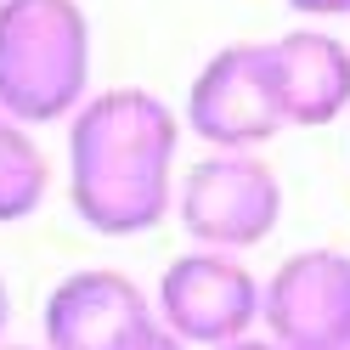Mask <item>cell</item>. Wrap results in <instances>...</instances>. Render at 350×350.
Instances as JSON below:
<instances>
[{
    "instance_id": "obj_11",
    "label": "cell",
    "mask_w": 350,
    "mask_h": 350,
    "mask_svg": "<svg viewBox=\"0 0 350 350\" xmlns=\"http://www.w3.org/2000/svg\"><path fill=\"white\" fill-rule=\"evenodd\" d=\"M299 17H311V23H327V17H350V0H288Z\"/></svg>"
},
{
    "instance_id": "obj_2",
    "label": "cell",
    "mask_w": 350,
    "mask_h": 350,
    "mask_svg": "<svg viewBox=\"0 0 350 350\" xmlns=\"http://www.w3.org/2000/svg\"><path fill=\"white\" fill-rule=\"evenodd\" d=\"M91 17L79 0H0V113L68 124L91 96Z\"/></svg>"
},
{
    "instance_id": "obj_15",
    "label": "cell",
    "mask_w": 350,
    "mask_h": 350,
    "mask_svg": "<svg viewBox=\"0 0 350 350\" xmlns=\"http://www.w3.org/2000/svg\"><path fill=\"white\" fill-rule=\"evenodd\" d=\"M345 350H350V345H345Z\"/></svg>"
},
{
    "instance_id": "obj_3",
    "label": "cell",
    "mask_w": 350,
    "mask_h": 350,
    "mask_svg": "<svg viewBox=\"0 0 350 350\" xmlns=\"http://www.w3.org/2000/svg\"><path fill=\"white\" fill-rule=\"evenodd\" d=\"M175 221L192 249H260L282 226V181L260 152H204L175 181Z\"/></svg>"
},
{
    "instance_id": "obj_8",
    "label": "cell",
    "mask_w": 350,
    "mask_h": 350,
    "mask_svg": "<svg viewBox=\"0 0 350 350\" xmlns=\"http://www.w3.org/2000/svg\"><path fill=\"white\" fill-rule=\"evenodd\" d=\"M266 46L288 130H322L350 107V40H339L322 23H305Z\"/></svg>"
},
{
    "instance_id": "obj_12",
    "label": "cell",
    "mask_w": 350,
    "mask_h": 350,
    "mask_svg": "<svg viewBox=\"0 0 350 350\" xmlns=\"http://www.w3.org/2000/svg\"><path fill=\"white\" fill-rule=\"evenodd\" d=\"M226 350H288V345H277L271 334H249V339H237V345H226Z\"/></svg>"
},
{
    "instance_id": "obj_5",
    "label": "cell",
    "mask_w": 350,
    "mask_h": 350,
    "mask_svg": "<svg viewBox=\"0 0 350 350\" xmlns=\"http://www.w3.org/2000/svg\"><path fill=\"white\" fill-rule=\"evenodd\" d=\"M260 288H266V277H254L243 254L187 249L164 266L152 311L192 350H226L260 327Z\"/></svg>"
},
{
    "instance_id": "obj_13",
    "label": "cell",
    "mask_w": 350,
    "mask_h": 350,
    "mask_svg": "<svg viewBox=\"0 0 350 350\" xmlns=\"http://www.w3.org/2000/svg\"><path fill=\"white\" fill-rule=\"evenodd\" d=\"M6 327H12V288H6V277H0V345H6Z\"/></svg>"
},
{
    "instance_id": "obj_14",
    "label": "cell",
    "mask_w": 350,
    "mask_h": 350,
    "mask_svg": "<svg viewBox=\"0 0 350 350\" xmlns=\"http://www.w3.org/2000/svg\"><path fill=\"white\" fill-rule=\"evenodd\" d=\"M0 350H46V345H12V339H6V345H0Z\"/></svg>"
},
{
    "instance_id": "obj_4",
    "label": "cell",
    "mask_w": 350,
    "mask_h": 350,
    "mask_svg": "<svg viewBox=\"0 0 350 350\" xmlns=\"http://www.w3.org/2000/svg\"><path fill=\"white\" fill-rule=\"evenodd\" d=\"M181 124L209 152H260L271 136H282L288 119H282L266 40H232L215 51L187 85Z\"/></svg>"
},
{
    "instance_id": "obj_6",
    "label": "cell",
    "mask_w": 350,
    "mask_h": 350,
    "mask_svg": "<svg viewBox=\"0 0 350 350\" xmlns=\"http://www.w3.org/2000/svg\"><path fill=\"white\" fill-rule=\"evenodd\" d=\"M260 327L288 350H345L350 345V254L294 249L260 288Z\"/></svg>"
},
{
    "instance_id": "obj_10",
    "label": "cell",
    "mask_w": 350,
    "mask_h": 350,
    "mask_svg": "<svg viewBox=\"0 0 350 350\" xmlns=\"http://www.w3.org/2000/svg\"><path fill=\"white\" fill-rule=\"evenodd\" d=\"M124 350H192V345H187V339H175L164 322H152V327H142V334L130 339Z\"/></svg>"
},
{
    "instance_id": "obj_1",
    "label": "cell",
    "mask_w": 350,
    "mask_h": 350,
    "mask_svg": "<svg viewBox=\"0 0 350 350\" xmlns=\"http://www.w3.org/2000/svg\"><path fill=\"white\" fill-rule=\"evenodd\" d=\"M181 113L147 85L91 91L68 119V204L96 237H142L175 215Z\"/></svg>"
},
{
    "instance_id": "obj_9",
    "label": "cell",
    "mask_w": 350,
    "mask_h": 350,
    "mask_svg": "<svg viewBox=\"0 0 350 350\" xmlns=\"http://www.w3.org/2000/svg\"><path fill=\"white\" fill-rule=\"evenodd\" d=\"M51 198V159L34 142V130L23 119L0 113V226H17L40 215V204Z\"/></svg>"
},
{
    "instance_id": "obj_7",
    "label": "cell",
    "mask_w": 350,
    "mask_h": 350,
    "mask_svg": "<svg viewBox=\"0 0 350 350\" xmlns=\"http://www.w3.org/2000/svg\"><path fill=\"white\" fill-rule=\"evenodd\" d=\"M159 322L152 294L130 271L79 266L51 282L40 305V345L46 350H124L142 327Z\"/></svg>"
}]
</instances>
